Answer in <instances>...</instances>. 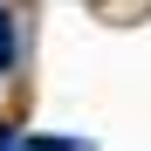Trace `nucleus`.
<instances>
[{"label":"nucleus","mask_w":151,"mask_h":151,"mask_svg":"<svg viewBox=\"0 0 151 151\" xmlns=\"http://www.w3.org/2000/svg\"><path fill=\"white\" fill-rule=\"evenodd\" d=\"M0 151H14V131H7V124H0Z\"/></svg>","instance_id":"nucleus-3"},{"label":"nucleus","mask_w":151,"mask_h":151,"mask_svg":"<svg viewBox=\"0 0 151 151\" xmlns=\"http://www.w3.org/2000/svg\"><path fill=\"white\" fill-rule=\"evenodd\" d=\"M14 55H21V35H14V14L0 7V76L14 69Z\"/></svg>","instance_id":"nucleus-2"},{"label":"nucleus","mask_w":151,"mask_h":151,"mask_svg":"<svg viewBox=\"0 0 151 151\" xmlns=\"http://www.w3.org/2000/svg\"><path fill=\"white\" fill-rule=\"evenodd\" d=\"M14 151H89V144L62 137V131H28V137H14Z\"/></svg>","instance_id":"nucleus-1"}]
</instances>
